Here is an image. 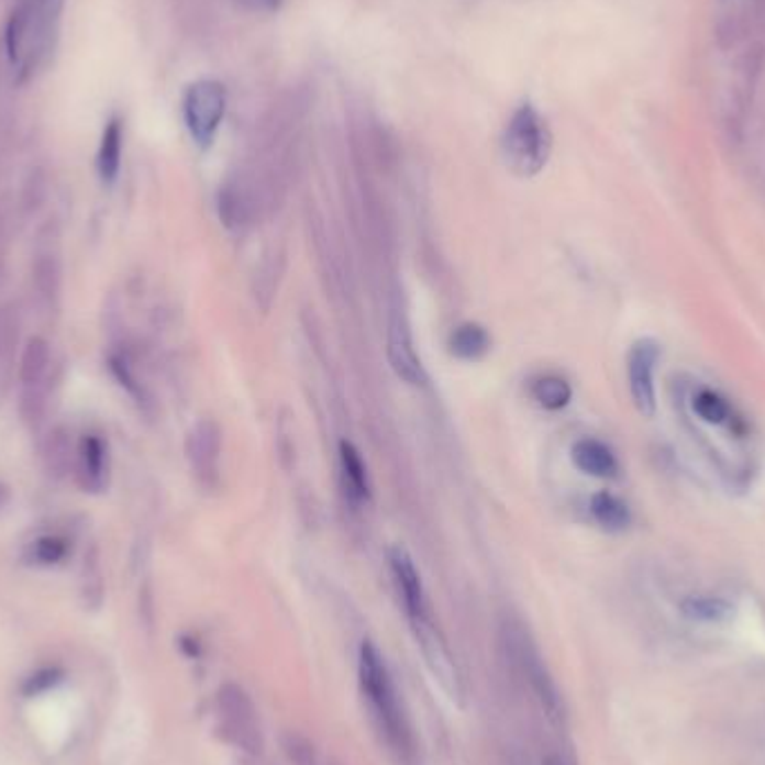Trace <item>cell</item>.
Returning <instances> with one entry per match:
<instances>
[{
  "label": "cell",
  "mask_w": 765,
  "mask_h": 765,
  "mask_svg": "<svg viewBox=\"0 0 765 765\" xmlns=\"http://www.w3.org/2000/svg\"><path fill=\"white\" fill-rule=\"evenodd\" d=\"M121 155H123V121L119 117H112L101 135L99 153H97V170L106 186H112L121 170Z\"/></svg>",
  "instance_id": "obj_13"
},
{
  "label": "cell",
  "mask_w": 765,
  "mask_h": 765,
  "mask_svg": "<svg viewBox=\"0 0 765 765\" xmlns=\"http://www.w3.org/2000/svg\"><path fill=\"white\" fill-rule=\"evenodd\" d=\"M570 462L580 473L596 479H611L618 473V459L613 451L596 436H585L573 443Z\"/></svg>",
  "instance_id": "obj_10"
},
{
  "label": "cell",
  "mask_w": 765,
  "mask_h": 765,
  "mask_svg": "<svg viewBox=\"0 0 765 765\" xmlns=\"http://www.w3.org/2000/svg\"><path fill=\"white\" fill-rule=\"evenodd\" d=\"M752 30L750 16H743L739 12H723L712 27V38L721 52L736 49Z\"/></svg>",
  "instance_id": "obj_22"
},
{
  "label": "cell",
  "mask_w": 765,
  "mask_h": 765,
  "mask_svg": "<svg viewBox=\"0 0 765 765\" xmlns=\"http://www.w3.org/2000/svg\"><path fill=\"white\" fill-rule=\"evenodd\" d=\"M75 477L84 492L99 495L110 484V451L108 441L99 434H84L77 443Z\"/></svg>",
  "instance_id": "obj_8"
},
{
  "label": "cell",
  "mask_w": 765,
  "mask_h": 765,
  "mask_svg": "<svg viewBox=\"0 0 765 765\" xmlns=\"http://www.w3.org/2000/svg\"><path fill=\"white\" fill-rule=\"evenodd\" d=\"M49 369V345L41 336H32L21 354V367H19V378L23 388L32 386H43Z\"/></svg>",
  "instance_id": "obj_19"
},
{
  "label": "cell",
  "mask_w": 765,
  "mask_h": 765,
  "mask_svg": "<svg viewBox=\"0 0 765 765\" xmlns=\"http://www.w3.org/2000/svg\"><path fill=\"white\" fill-rule=\"evenodd\" d=\"M765 73V45L763 43H750L739 56H736V77L741 81V90H754L758 79Z\"/></svg>",
  "instance_id": "obj_23"
},
{
  "label": "cell",
  "mask_w": 765,
  "mask_h": 765,
  "mask_svg": "<svg viewBox=\"0 0 765 765\" xmlns=\"http://www.w3.org/2000/svg\"><path fill=\"white\" fill-rule=\"evenodd\" d=\"M181 112L193 142L200 148H209L218 137L226 112V88L213 79L196 81L184 95Z\"/></svg>",
  "instance_id": "obj_3"
},
{
  "label": "cell",
  "mask_w": 765,
  "mask_h": 765,
  "mask_svg": "<svg viewBox=\"0 0 765 765\" xmlns=\"http://www.w3.org/2000/svg\"><path fill=\"white\" fill-rule=\"evenodd\" d=\"M388 562H390V573L395 578V585L399 589L403 609L408 613L410 624L430 618V607H428V596H425V587L421 580V573L412 559V555L408 553L406 546L397 544L388 551Z\"/></svg>",
  "instance_id": "obj_7"
},
{
  "label": "cell",
  "mask_w": 765,
  "mask_h": 765,
  "mask_svg": "<svg viewBox=\"0 0 765 765\" xmlns=\"http://www.w3.org/2000/svg\"><path fill=\"white\" fill-rule=\"evenodd\" d=\"M412 629H414L417 641L423 650L428 667L432 669V674L436 676L441 687L451 694V698H457L462 694L459 691V674H457V667L453 663L448 647H445L443 637L439 635V631L432 624V618L412 622Z\"/></svg>",
  "instance_id": "obj_9"
},
{
  "label": "cell",
  "mask_w": 765,
  "mask_h": 765,
  "mask_svg": "<svg viewBox=\"0 0 765 765\" xmlns=\"http://www.w3.org/2000/svg\"><path fill=\"white\" fill-rule=\"evenodd\" d=\"M75 457H77V445H73L70 432H66L63 428L52 430L45 443V464L49 475L66 477L70 470H75Z\"/></svg>",
  "instance_id": "obj_21"
},
{
  "label": "cell",
  "mask_w": 765,
  "mask_h": 765,
  "mask_svg": "<svg viewBox=\"0 0 765 765\" xmlns=\"http://www.w3.org/2000/svg\"><path fill=\"white\" fill-rule=\"evenodd\" d=\"M531 397L540 408L548 412H559L570 403L573 388L559 374H542L531 380Z\"/></svg>",
  "instance_id": "obj_17"
},
{
  "label": "cell",
  "mask_w": 765,
  "mask_h": 765,
  "mask_svg": "<svg viewBox=\"0 0 765 765\" xmlns=\"http://www.w3.org/2000/svg\"><path fill=\"white\" fill-rule=\"evenodd\" d=\"M339 462H341V479L343 490L350 503L363 506L372 499V481L367 466L358 453V448L350 441H341L339 445Z\"/></svg>",
  "instance_id": "obj_11"
},
{
  "label": "cell",
  "mask_w": 765,
  "mask_h": 765,
  "mask_svg": "<svg viewBox=\"0 0 765 765\" xmlns=\"http://www.w3.org/2000/svg\"><path fill=\"white\" fill-rule=\"evenodd\" d=\"M388 363L392 367V372L408 382V386H425L428 382V374L425 367L421 363V356L417 354L414 347V339L410 332V323L406 321V315L395 309L390 315L388 323Z\"/></svg>",
  "instance_id": "obj_6"
},
{
  "label": "cell",
  "mask_w": 765,
  "mask_h": 765,
  "mask_svg": "<svg viewBox=\"0 0 765 765\" xmlns=\"http://www.w3.org/2000/svg\"><path fill=\"white\" fill-rule=\"evenodd\" d=\"M63 5H66V0H36L34 14H36V23H38L43 36H47L49 27L58 21Z\"/></svg>",
  "instance_id": "obj_27"
},
{
  "label": "cell",
  "mask_w": 765,
  "mask_h": 765,
  "mask_svg": "<svg viewBox=\"0 0 765 765\" xmlns=\"http://www.w3.org/2000/svg\"><path fill=\"white\" fill-rule=\"evenodd\" d=\"M222 430L213 419H200L186 436V459L196 479L204 488H215L220 481Z\"/></svg>",
  "instance_id": "obj_5"
},
{
  "label": "cell",
  "mask_w": 765,
  "mask_h": 765,
  "mask_svg": "<svg viewBox=\"0 0 765 765\" xmlns=\"http://www.w3.org/2000/svg\"><path fill=\"white\" fill-rule=\"evenodd\" d=\"M32 276H34L36 291L45 300L52 302L60 291V263H58L56 255H52V253L38 255L36 263H34V269H32Z\"/></svg>",
  "instance_id": "obj_25"
},
{
  "label": "cell",
  "mask_w": 765,
  "mask_h": 765,
  "mask_svg": "<svg viewBox=\"0 0 765 765\" xmlns=\"http://www.w3.org/2000/svg\"><path fill=\"white\" fill-rule=\"evenodd\" d=\"M591 520L607 533H622L631 526V510L624 499L609 490H598L589 499Z\"/></svg>",
  "instance_id": "obj_12"
},
{
  "label": "cell",
  "mask_w": 765,
  "mask_h": 765,
  "mask_svg": "<svg viewBox=\"0 0 765 765\" xmlns=\"http://www.w3.org/2000/svg\"><path fill=\"white\" fill-rule=\"evenodd\" d=\"M522 656H524V661H526L524 665L529 667L531 683H533V687H535V691H537V696H540V700H542V708L546 710V714H548L553 721H557V719L562 717V706H559L557 689H555L551 676L546 674V667L542 665L537 652H535L531 645L522 647Z\"/></svg>",
  "instance_id": "obj_20"
},
{
  "label": "cell",
  "mask_w": 765,
  "mask_h": 765,
  "mask_svg": "<svg viewBox=\"0 0 765 765\" xmlns=\"http://www.w3.org/2000/svg\"><path fill=\"white\" fill-rule=\"evenodd\" d=\"M661 361V345L654 339H637L627 354V382L629 397L637 414L645 419L656 417V367Z\"/></svg>",
  "instance_id": "obj_4"
},
{
  "label": "cell",
  "mask_w": 765,
  "mask_h": 765,
  "mask_svg": "<svg viewBox=\"0 0 765 765\" xmlns=\"http://www.w3.org/2000/svg\"><path fill=\"white\" fill-rule=\"evenodd\" d=\"M490 345H492V339L488 330L473 321L457 325L448 336V352L464 363L481 361L490 352Z\"/></svg>",
  "instance_id": "obj_14"
},
{
  "label": "cell",
  "mask_w": 765,
  "mask_h": 765,
  "mask_svg": "<svg viewBox=\"0 0 765 765\" xmlns=\"http://www.w3.org/2000/svg\"><path fill=\"white\" fill-rule=\"evenodd\" d=\"M358 680L361 689L367 698V703L378 719L380 728L395 739L401 736L403 723H401V710H399V696L390 676V669L386 665V658L378 652V647L372 641H365L361 645L358 654Z\"/></svg>",
  "instance_id": "obj_2"
},
{
  "label": "cell",
  "mask_w": 765,
  "mask_h": 765,
  "mask_svg": "<svg viewBox=\"0 0 765 765\" xmlns=\"http://www.w3.org/2000/svg\"><path fill=\"white\" fill-rule=\"evenodd\" d=\"M60 680H63V672L58 667H45V669L34 672L30 678H25L21 689L25 696H38V694L52 689L54 685H58Z\"/></svg>",
  "instance_id": "obj_26"
},
{
  "label": "cell",
  "mask_w": 765,
  "mask_h": 765,
  "mask_svg": "<svg viewBox=\"0 0 765 765\" xmlns=\"http://www.w3.org/2000/svg\"><path fill=\"white\" fill-rule=\"evenodd\" d=\"M687 401H689V410L694 417H698L703 423H710V425H728L732 423L734 419V410L730 406V401L712 390V388H694L689 390L687 395Z\"/></svg>",
  "instance_id": "obj_16"
},
{
  "label": "cell",
  "mask_w": 765,
  "mask_h": 765,
  "mask_svg": "<svg viewBox=\"0 0 765 765\" xmlns=\"http://www.w3.org/2000/svg\"><path fill=\"white\" fill-rule=\"evenodd\" d=\"M10 501H12V490H10V486H8V484L0 481V510L8 508V506H10Z\"/></svg>",
  "instance_id": "obj_30"
},
{
  "label": "cell",
  "mask_w": 765,
  "mask_h": 765,
  "mask_svg": "<svg viewBox=\"0 0 765 765\" xmlns=\"http://www.w3.org/2000/svg\"><path fill=\"white\" fill-rule=\"evenodd\" d=\"M237 8L248 14H271L280 10L282 0H235Z\"/></svg>",
  "instance_id": "obj_28"
},
{
  "label": "cell",
  "mask_w": 765,
  "mask_h": 765,
  "mask_svg": "<svg viewBox=\"0 0 765 765\" xmlns=\"http://www.w3.org/2000/svg\"><path fill=\"white\" fill-rule=\"evenodd\" d=\"M70 548H73V542L66 535L43 533L25 546L23 559L30 566H56L70 555Z\"/></svg>",
  "instance_id": "obj_18"
},
{
  "label": "cell",
  "mask_w": 765,
  "mask_h": 765,
  "mask_svg": "<svg viewBox=\"0 0 765 765\" xmlns=\"http://www.w3.org/2000/svg\"><path fill=\"white\" fill-rule=\"evenodd\" d=\"M551 131L533 103H522L508 119L501 137L506 166L520 177H535L551 157Z\"/></svg>",
  "instance_id": "obj_1"
},
{
  "label": "cell",
  "mask_w": 765,
  "mask_h": 765,
  "mask_svg": "<svg viewBox=\"0 0 765 765\" xmlns=\"http://www.w3.org/2000/svg\"><path fill=\"white\" fill-rule=\"evenodd\" d=\"M680 613L687 620L694 622H706V624H719L728 622L734 616V605L723 598V596H712V594H696L687 596L678 605Z\"/></svg>",
  "instance_id": "obj_15"
},
{
  "label": "cell",
  "mask_w": 765,
  "mask_h": 765,
  "mask_svg": "<svg viewBox=\"0 0 765 765\" xmlns=\"http://www.w3.org/2000/svg\"><path fill=\"white\" fill-rule=\"evenodd\" d=\"M0 350H3V323H0Z\"/></svg>",
  "instance_id": "obj_31"
},
{
  "label": "cell",
  "mask_w": 765,
  "mask_h": 765,
  "mask_svg": "<svg viewBox=\"0 0 765 765\" xmlns=\"http://www.w3.org/2000/svg\"><path fill=\"white\" fill-rule=\"evenodd\" d=\"M747 16L752 23V30L765 32V0H752V8H750Z\"/></svg>",
  "instance_id": "obj_29"
},
{
  "label": "cell",
  "mask_w": 765,
  "mask_h": 765,
  "mask_svg": "<svg viewBox=\"0 0 765 765\" xmlns=\"http://www.w3.org/2000/svg\"><path fill=\"white\" fill-rule=\"evenodd\" d=\"M81 596L86 607L99 609L103 600V578H101V564H99V551L97 546H90L84 557V570H81Z\"/></svg>",
  "instance_id": "obj_24"
}]
</instances>
